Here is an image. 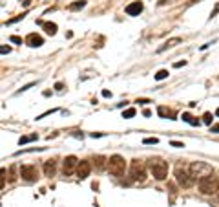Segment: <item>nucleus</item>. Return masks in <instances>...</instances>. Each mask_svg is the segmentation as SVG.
I'll list each match as a JSON object with an SVG mask.
<instances>
[{
    "label": "nucleus",
    "mask_w": 219,
    "mask_h": 207,
    "mask_svg": "<svg viewBox=\"0 0 219 207\" xmlns=\"http://www.w3.org/2000/svg\"><path fill=\"white\" fill-rule=\"evenodd\" d=\"M106 169L113 176H122L124 174V169H126V160L122 156H119V154H113V156L108 158V167Z\"/></svg>",
    "instance_id": "4"
},
{
    "label": "nucleus",
    "mask_w": 219,
    "mask_h": 207,
    "mask_svg": "<svg viewBox=\"0 0 219 207\" xmlns=\"http://www.w3.org/2000/svg\"><path fill=\"white\" fill-rule=\"evenodd\" d=\"M175 180H177V183H179L181 187H184V189L194 185L196 178H194L192 172H190V165L179 163V165L175 167Z\"/></svg>",
    "instance_id": "2"
},
{
    "label": "nucleus",
    "mask_w": 219,
    "mask_h": 207,
    "mask_svg": "<svg viewBox=\"0 0 219 207\" xmlns=\"http://www.w3.org/2000/svg\"><path fill=\"white\" fill-rule=\"evenodd\" d=\"M20 176L26 182H37L39 180V170H37V167H33V165H22L20 167Z\"/></svg>",
    "instance_id": "7"
},
{
    "label": "nucleus",
    "mask_w": 219,
    "mask_h": 207,
    "mask_svg": "<svg viewBox=\"0 0 219 207\" xmlns=\"http://www.w3.org/2000/svg\"><path fill=\"white\" fill-rule=\"evenodd\" d=\"M26 44L31 46V48H39V46L44 44V39H42L40 35H37V33H29V35L26 37Z\"/></svg>",
    "instance_id": "11"
},
{
    "label": "nucleus",
    "mask_w": 219,
    "mask_h": 207,
    "mask_svg": "<svg viewBox=\"0 0 219 207\" xmlns=\"http://www.w3.org/2000/svg\"><path fill=\"white\" fill-rule=\"evenodd\" d=\"M102 95H104V97H112V92H110V90H102Z\"/></svg>",
    "instance_id": "32"
},
{
    "label": "nucleus",
    "mask_w": 219,
    "mask_h": 207,
    "mask_svg": "<svg viewBox=\"0 0 219 207\" xmlns=\"http://www.w3.org/2000/svg\"><path fill=\"white\" fill-rule=\"evenodd\" d=\"M6 185V169H2V172H0V187L4 189Z\"/></svg>",
    "instance_id": "25"
},
{
    "label": "nucleus",
    "mask_w": 219,
    "mask_h": 207,
    "mask_svg": "<svg viewBox=\"0 0 219 207\" xmlns=\"http://www.w3.org/2000/svg\"><path fill=\"white\" fill-rule=\"evenodd\" d=\"M20 2H22V6H29V2H31V0H20Z\"/></svg>",
    "instance_id": "36"
},
{
    "label": "nucleus",
    "mask_w": 219,
    "mask_h": 207,
    "mask_svg": "<svg viewBox=\"0 0 219 207\" xmlns=\"http://www.w3.org/2000/svg\"><path fill=\"white\" fill-rule=\"evenodd\" d=\"M93 161H95V167H97L99 170H102L104 167H108V160H106L104 156H95V158H93Z\"/></svg>",
    "instance_id": "15"
},
{
    "label": "nucleus",
    "mask_w": 219,
    "mask_h": 207,
    "mask_svg": "<svg viewBox=\"0 0 219 207\" xmlns=\"http://www.w3.org/2000/svg\"><path fill=\"white\" fill-rule=\"evenodd\" d=\"M217 13H219V4L216 6V7H214V11H212V15H210V17H216Z\"/></svg>",
    "instance_id": "31"
},
{
    "label": "nucleus",
    "mask_w": 219,
    "mask_h": 207,
    "mask_svg": "<svg viewBox=\"0 0 219 207\" xmlns=\"http://www.w3.org/2000/svg\"><path fill=\"white\" fill-rule=\"evenodd\" d=\"M190 172H192V176L196 180H201V178L212 174V167L208 165V163H204V161H194L190 165Z\"/></svg>",
    "instance_id": "6"
},
{
    "label": "nucleus",
    "mask_w": 219,
    "mask_h": 207,
    "mask_svg": "<svg viewBox=\"0 0 219 207\" xmlns=\"http://www.w3.org/2000/svg\"><path fill=\"white\" fill-rule=\"evenodd\" d=\"M142 143H144V145H157L159 139H157V138H146V139H142Z\"/></svg>",
    "instance_id": "21"
},
{
    "label": "nucleus",
    "mask_w": 219,
    "mask_h": 207,
    "mask_svg": "<svg viewBox=\"0 0 219 207\" xmlns=\"http://www.w3.org/2000/svg\"><path fill=\"white\" fill-rule=\"evenodd\" d=\"M142 116H144V117H150V116H152V112H150V110H144V112H142Z\"/></svg>",
    "instance_id": "35"
},
{
    "label": "nucleus",
    "mask_w": 219,
    "mask_h": 207,
    "mask_svg": "<svg viewBox=\"0 0 219 207\" xmlns=\"http://www.w3.org/2000/svg\"><path fill=\"white\" fill-rule=\"evenodd\" d=\"M199 191L203 194H208V196L216 194L219 191V178L214 172L208 174V176H204V178H201L199 180Z\"/></svg>",
    "instance_id": "3"
},
{
    "label": "nucleus",
    "mask_w": 219,
    "mask_h": 207,
    "mask_svg": "<svg viewBox=\"0 0 219 207\" xmlns=\"http://www.w3.org/2000/svg\"><path fill=\"white\" fill-rule=\"evenodd\" d=\"M141 11H142V2H141V0H135V2H132V4H128L126 9H124V13L130 15V17H137Z\"/></svg>",
    "instance_id": "10"
},
{
    "label": "nucleus",
    "mask_w": 219,
    "mask_h": 207,
    "mask_svg": "<svg viewBox=\"0 0 219 207\" xmlns=\"http://www.w3.org/2000/svg\"><path fill=\"white\" fill-rule=\"evenodd\" d=\"M9 41L15 42V44H22V39H20V37H17V35H11V37H9Z\"/></svg>",
    "instance_id": "26"
},
{
    "label": "nucleus",
    "mask_w": 219,
    "mask_h": 207,
    "mask_svg": "<svg viewBox=\"0 0 219 207\" xmlns=\"http://www.w3.org/2000/svg\"><path fill=\"white\" fill-rule=\"evenodd\" d=\"M212 119H214V116H212L210 112H206V114L203 116V121H204L206 125H212Z\"/></svg>",
    "instance_id": "24"
},
{
    "label": "nucleus",
    "mask_w": 219,
    "mask_h": 207,
    "mask_svg": "<svg viewBox=\"0 0 219 207\" xmlns=\"http://www.w3.org/2000/svg\"><path fill=\"white\" fill-rule=\"evenodd\" d=\"M216 116H219V108H217V110H216Z\"/></svg>",
    "instance_id": "37"
},
{
    "label": "nucleus",
    "mask_w": 219,
    "mask_h": 207,
    "mask_svg": "<svg viewBox=\"0 0 219 207\" xmlns=\"http://www.w3.org/2000/svg\"><path fill=\"white\" fill-rule=\"evenodd\" d=\"M77 167H79V160H77L75 156H68V158L64 160L62 170H64V174H66V176H69V174L77 172Z\"/></svg>",
    "instance_id": "8"
},
{
    "label": "nucleus",
    "mask_w": 219,
    "mask_h": 207,
    "mask_svg": "<svg viewBox=\"0 0 219 207\" xmlns=\"http://www.w3.org/2000/svg\"><path fill=\"white\" fill-rule=\"evenodd\" d=\"M9 51H11V48H9V46H2V53H4V55H6V53H9Z\"/></svg>",
    "instance_id": "30"
},
{
    "label": "nucleus",
    "mask_w": 219,
    "mask_h": 207,
    "mask_svg": "<svg viewBox=\"0 0 219 207\" xmlns=\"http://www.w3.org/2000/svg\"><path fill=\"white\" fill-rule=\"evenodd\" d=\"M170 145L175 147V148H183V147H184V143H181V141H170Z\"/></svg>",
    "instance_id": "27"
},
{
    "label": "nucleus",
    "mask_w": 219,
    "mask_h": 207,
    "mask_svg": "<svg viewBox=\"0 0 219 207\" xmlns=\"http://www.w3.org/2000/svg\"><path fill=\"white\" fill-rule=\"evenodd\" d=\"M55 172H57V161L55 160H48L44 163V174L48 178H51V176H55Z\"/></svg>",
    "instance_id": "12"
},
{
    "label": "nucleus",
    "mask_w": 219,
    "mask_h": 207,
    "mask_svg": "<svg viewBox=\"0 0 219 207\" xmlns=\"http://www.w3.org/2000/svg\"><path fill=\"white\" fill-rule=\"evenodd\" d=\"M170 73H168V70H159L157 73H155V81H162V79H166Z\"/></svg>",
    "instance_id": "19"
},
{
    "label": "nucleus",
    "mask_w": 219,
    "mask_h": 207,
    "mask_svg": "<svg viewBox=\"0 0 219 207\" xmlns=\"http://www.w3.org/2000/svg\"><path fill=\"white\" fill-rule=\"evenodd\" d=\"M135 116V108H126L124 112H122V117L124 119H130V117H133Z\"/></svg>",
    "instance_id": "20"
},
{
    "label": "nucleus",
    "mask_w": 219,
    "mask_h": 207,
    "mask_svg": "<svg viewBox=\"0 0 219 207\" xmlns=\"http://www.w3.org/2000/svg\"><path fill=\"white\" fill-rule=\"evenodd\" d=\"M148 169L150 172L154 174L155 180H164L168 176V163L162 160V158H150L148 160Z\"/></svg>",
    "instance_id": "1"
},
{
    "label": "nucleus",
    "mask_w": 219,
    "mask_h": 207,
    "mask_svg": "<svg viewBox=\"0 0 219 207\" xmlns=\"http://www.w3.org/2000/svg\"><path fill=\"white\" fill-rule=\"evenodd\" d=\"M210 130H212L214 134H217V132H219V125H212V126H210Z\"/></svg>",
    "instance_id": "29"
},
{
    "label": "nucleus",
    "mask_w": 219,
    "mask_h": 207,
    "mask_svg": "<svg viewBox=\"0 0 219 207\" xmlns=\"http://www.w3.org/2000/svg\"><path fill=\"white\" fill-rule=\"evenodd\" d=\"M90 172H91V163H90L88 160H82V161H79V167H77V178H80V180H86V178L90 176Z\"/></svg>",
    "instance_id": "9"
},
{
    "label": "nucleus",
    "mask_w": 219,
    "mask_h": 207,
    "mask_svg": "<svg viewBox=\"0 0 219 207\" xmlns=\"http://www.w3.org/2000/svg\"><path fill=\"white\" fill-rule=\"evenodd\" d=\"M181 117H183V121H186V123L194 125V126H199V119H194V117H192L190 114H186V112H184V114H183Z\"/></svg>",
    "instance_id": "17"
},
{
    "label": "nucleus",
    "mask_w": 219,
    "mask_h": 207,
    "mask_svg": "<svg viewBox=\"0 0 219 207\" xmlns=\"http://www.w3.org/2000/svg\"><path fill=\"white\" fill-rule=\"evenodd\" d=\"M84 6H86V2H84V0H80V2H75V4H71V6H69V9L73 11V9H80V7H84Z\"/></svg>",
    "instance_id": "22"
},
{
    "label": "nucleus",
    "mask_w": 219,
    "mask_h": 207,
    "mask_svg": "<svg viewBox=\"0 0 219 207\" xmlns=\"http://www.w3.org/2000/svg\"><path fill=\"white\" fill-rule=\"evenodd\" d=\"M159 116L161 117H168V116H172V119H177V117H174V112L172 110H168V108H164V106H159Z\"/></svg>",
    "instance_id": "18"
},
{
    "label": "nucleus",
    "mask_w": 219,
    "mask_h": 207,
    "mask_svg": "<svg viewBox=\"0 0 219 207\" xmlns=\"http://www.w3.org/2000/svg\"><path fill=\"white\" fill-rule=\"evenodd\" d=\"M130 176L133 182H144L146 180V163L141 160H132L130 163Z\"/></svg>",
    "instance_id": "5"
},
{
    "label": "nucleus",
    "mask_w": 219,
    "mask_h": 207,
    "mask_svg": "<svg viewBox=\"0 0 219 207\" xmlns=\"http://www.w3.org/2000/svg\"><path fill=\"white\" fill-rule=\"evenodd\" d=\"M55 88L60 92V90H64V84H62V83H57V84H55Z\"/></svg>",
    "instance_id": "34"
},
{
    "label": "nucleus",
    "mask_w": 219,
    "mask_h": 207,
    "mask_svg": "<svg viewBox=\"0 0 219 207\" xmlns=\"http://www.w3.org/2000/svg\"><path fill=\"white\" fill-rule=\"evenodd\" d=\"M39 24L44 28V31H46L48 35H55V33H57V24H55V22H40L39 20Z\"/></svg>",
    "instance_id": "13"
},
{
    "label": "nucleus",
    "mask_w": 219,
    "mask_h": 207,
    "mask_svg": "<svg viewBox=\"0 0 219 207\" xmlns=\"http://www.w3.org/2000/svg\"><path fill=\"white\" fill-rule=\"evenodd\" d=\"M135 103H139V104H148V103H152L150 99H137Z\"/></svg>",
    "instance_id": "28"
},
{
    "label": "nucleus",
    "mask_w": 219,
    "mask_h": 207,
    "mask_svg": "<svg viewBox=\"0 0 219 207\" xmlns=\"http://www.w3.org/2000/svg\"><path fill=\"white\" fill-rule=\"evenodd\" d=\"M184 64H186V61H179V62H175L174 66H175V68H181V66H184Z\"/></svg>",
    "instance_id": "33"
},
{
    "label": "nucleus",
    "mask_w": 219,
    "mask_h": 207,
    "mask_svg": "<svg viewBox=\"0 0 219 207\" xmlns=\"http://www.w3.org/2000/svg\"><path fill=\"white\" fill-rule=\"evenodd\" d=\"M17 180V167H11L9 169V182H15Z\"/></svg>",
    "instance_id": "23"
},
{
    "label": "nucleus",
    "mask_w": 219,
    "mask_h": 207,
    "mask_svg": "<svg viewBox=\"0 0 219 207\" xmlns=\"http://www.w3.org/2000/svg\"><path fill=\"white\" fill-rule=\"evenodd\" d=\"M37 138H39L37 134H29V136H22V138L19 139V145L22 147V145H26V143H29V141H35Z\"/></svg>",
    "instance_id": "16"
},
{
    "label": "nucleus",
    "mask_w": 219,
    "mask_h": 207,
    "mask_svg": "<svg viewBox=\"0 0 219 207\" xmlns=\"http://www.w3.org/2000/svg\"><path fill=\"white\" fill-rule=\"evenodd\" d=\"M181 42V39H170V41H166L164 42V44H162V46H161L159 50H157V51H164V50H168V48H174V46H177V44H179Z\"/></svg>",
    "instance_id": "14"
}]
</instances>
